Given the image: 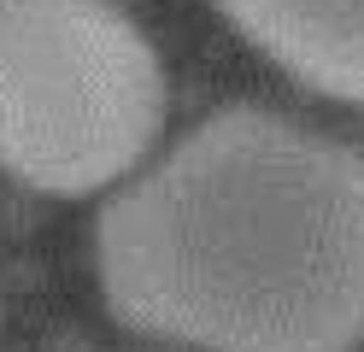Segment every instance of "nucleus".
<instances>
[{
  "label": "nucleus",
  "instance_id": "obj_3",
  "mask_svg": "<svg viewBox=\"0 0 364 352\" xmlns=\"http://www.w3.org/2000/svg\"><path fill=\"white\" fill-rule=\"evenodd\" d=\"M230 30L282 77L341 106H364V0H218Z\"/></svg>",
  "mask_w": 364,
  "mask_h": 352
},
{
  "label": "nucleus",
  "instance_id": "obj_1",
  "mask_svg": "<svg viewBox=\"0 0 364 352\" xmlns=\"http://www.w3.org/2000/svg\"><path fill=\"white\" fill-rule=\"evenodd\" d=\"M95 276L159 346L364 352V153L270 106H218L112 188Z\"/></svg>",
  "mask_w": 364,
  "mask_h": 352
},
{
  "label": "nucleus",
  "instance_id": "obj_2",
  "mask_svg": "<svg viewBox=\"0 0 364 352\" xmlns=\"http://www.w3.org/2000/svg\"><path fill=\"white\" fill-rule=\"evenodd\" d=\"M171 112L159 47L118 0H0V171L88 200L153 159Z\"/></svg>",
  "mask_w": 364,
  "mask_h": 352
}]
</instances>
